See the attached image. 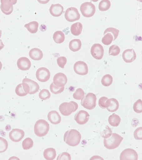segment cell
I'll return each instance as SVG.
<instances>
[{
	"label": "cell",
	"instance_id": "cell-1",
	"mask_svg": "<svg viewBox=\"0 0 142 160\" xmlns=\"http://www.w3.org/2000/svg\"><path fill=\"white\" fill-rule=\"evenodd\" d=\"M81 139L80 132L76 129H70L66 132L63 139L65 142L69 146L74 147L80 144Z\"/></svg>",
	"mask_w": 142,
	"mask_h": 160
},
{
	"label": "cell",
	"instance_id": "cell-2",
	"mask_svg": "<svg viewBox=\"0 0 142 160\" xmlns=\"http://www.w3.org/2000/svg\"><path fill=\"white\" fill-rule=\"evenodd\" d=\"M123 139V137L117 133H112L109 138H104V145L108 149H114L120 145Z\"/></svg>",
	"mask_w": 142,
	"mask_h": 160
},
{
	"label": "cell",
	"instance_id": "cell-3",
	"mask_svg": "<svg viewBox=\"0 0 142 160\" xmlns=\"http://www.w3.org/2000/svg\"><path fill=\"white\" fill-rule=\"evenodd\" d=\"M49 129V124L44 119L39 120L34 125V133L38 137H42L46 135L48 132Z\"/></svg>",
	"mask_w": 142,
	"mask_h": 160
},
{
	"label": "cell",
	"instance_id": "cell-4",
	"mask_svg": "<svg viewBox=\"0 0 142 160\" xmlns=\"http://www.w3.org/2000/svg\"><path fill=\"white\" fill-rule=\"evenodd\" d=\"M78 108L77 103L74 101H70L69 102L62 103L59 106V109L60 112L64 116H69L73 112L76 111Z\"/></svg>",
	"mask_w": 142,
	"mask_h": 160
},
{
	"label": "cell",
	"instance_id": "cell-5",
	"mask_svg": "<svg viewBox=\"0 0 142 160\" xmlns=\"http://www.w3.org/2000/svg\"><path fill=\"white\" fill-rule=\"evenodd\" d=\"M97 97L93 93L89 92L81 100V105L88 110H92L96 107Z\"/></svg>",
	"mask_w": 142,
	"mask_h": 160
},
{
	"label": "cell",
	"instance_id": "cell-6",
	"mask_svg": "<svg viewBox=\"0 0 142 160\" xmlns=\"http://www.w3.org/2000/svg\"><path fill=\"white\" fill-rule=\"evenodd\" d=\"M80 11L84 17L90 18L94 15L96 7L91 2H86L81 4Z\"/></svg>",
	"mask_w": 142,
	"mask_h": 160
},
{
	"label": "cell",
	"instance_id": "cell-7",
	"mask_svg": "<svg viewBox=\"0 0 142 160\" xmlns=\"http://www.w3.org/2000/svg\"><path fill=\"white\" fill-rule=\"evenodd\" d=\"M18 0H1L0 8L2 12L6 15H10L13 12V5L16 4Z\"/></svg>",
	"mask_w": 142,
	"mask_h": 160
},
{
	"label": "cell",
	"instance_id": "cell-8",
	"mask_svg": "<svg viewBox=\"0 0 142 160\" xmlns=\"http://www.w3.org/2000/svg\"><path fill=\"white\" fill-rule=\"evenodd\" d=\"M65 18L70 22L78 21L80 19V15L78 10L74 7L68 8L65 13Z\"/></svg>",
	"mask_w": 142,
	"mask_h": 160
},
{
	"label": "cell",
	"instance_id": "cell-9",
	"mask_svg": "<svg viewBox=\"0 0 142 160\" xmlns=\"http://www.w3.org/2000/svg\"><path fill=\"white\" fill-rule=\"evenodd\" d=\"M37 79L41 82L48 81L51 77V73L48 69L45 68H39L36 73Z\"/></svg>",
	"mask_w": 142,
	"mask_h": 160
},
{
	"label": "cell",
	"instance_id": "cell-10",
	"mask_svg": "<svg viewBox=\"0 0 142 160\" xmlns=\"http://www.w3.org/2000/svg\"><path fill=\"white\" fill-rule=\"evenodd\" d=\"M90 52L92 57L96 60H100L103 58V47L99 43H95L92 46Z\"/></svg>",
	"mask_w": 142,
	"mask_h": 160
},
{
	"label": "cell",
	"instance_id": "cell-11",
	"mask_svg": "<svg viewBox=\"0 0 142 160\" xmlns=\"http://www.w3.org/2000/svg\"><path fill=\"white\" fill-rule=\"evenodd\" d=\"M75 72L79 75H86L88 72V65L84 61H79L76 62L74 66Z\"/></svg>",
	"mask_w": 142,
	"mask_h": 160
},
{
	"label": "cell",
	"instance_id": "cell-12",
	"mask_svg": "<svg viewBox=\"0 0 142 160\" xmlns=\"http://www.w3.org/2000/svg\"><path fill=\"white\" fill-rule=\"evenodd\" d=\"M120 160H138V155L134 149L127 148L123 151L120 155Z\"/></svg>",
	"mask_w": 142,
	"mask_h": 160
},
{
	"label": "cell",
	"instance_id": "cell-13",
	"mask_svg": "<svg viewBox=\"0 0 142 160\" xmlns=\"http://www.w3.org/2000/svg\"><path fill=\"white\" fill-rule=\"evenodd\" d=\"M90 115L88 112L84 110H80L75 114L74 120L80 125H84L89 120Z\"/></svg>",
	"mask_w": 142,
	"mask_h": 160
},
{
	"label": "cell",
	"instance_id": "cell-14",
	"mask_svg": "<svg viewBox=\"0 0 142 160\" xmlns=\"http://www.w3.org/2000/svg\"><path fill=\"white\" fill-rule=\"evenodd\" d=\"M24 135L23 130L18 128L13 129L9 134L10 139L14 142H20L24 137Z\"/></svg>",
	"mask_w": 142,
	"mask_h": 160
},
{
	"label": "cell",
	"instance_id": "cell-15",
	"mask_svg": "<svg viewBox=\"0 0 142 160\" xmlns=\"http://www.w3.org/2000/svg\"><path fill=\"white\" fill-rule=\"evenodd\" d=\"M68 82L67 76L62 72H59L55 75L53 78V83L58 87H64Z\"/></svg>",
	"mask_w": 142,
	"mask_h": 160
},
{
	"label": "cell",
	"instance_id": "cell-16",
	"mask_svg": "<svg viewBox=\"0 0 142 160\" xmlns=\"http://www.w3.org/2000/svg\"><path fill=\"white\" fill-rule=\"evenodd\" d=\"M123 60L127 63H130L136 59V55L133 49H127L124 51L122 54Z\"/></svg>",
	"mask_w": 142,
	"mask_h": 160
},
{
	"label": "cell",
	"instance_id": "cell-17",
	"mask_svg": "<svg viewBox=\"0 0 142 160\" xmlns=\"http://www.w3.org/2000/svg\"><path fill=\"white\" fill-rule=\"evenodd\" d=\"M31 65V61L26 57H22L18 60V68L22 71H26L29 70Z\"/></svg>",
	"mask_w": 142,
	"mask_h": 160
},
{
	"label": "cell",
	"instance_id": "cell-18",
	"mask_svg": "<svg viewBox=\"0 0 142 160\" xmlns=\"http://www.w3.org/2000/svg\"><path fill=\"white\" fill-rule=\"evenodd\" d=\"M119 108L118 100L115 98L108 99L106 103V108L109 112H113L117 111Z\"/></svg>",
	"mask_w": 142,
	"mask_h": 160
},
{
	"label": "cell",
	"instance_id": "cell-19",
	"mask_svg": "<svg viewBox=\"0 0 142 160\" xmlns=\"http://www.w3.org/2000/svg\"><path fill=\"white\" fill-rule=\"evenodd\" d=\"M63 7L59 4H52L49 9L50 14L53 17H58L62 15L63 12Z\"/></svg>",
	"mask_w": 142,
	"mask_h": 160
},
{
	"label": "cell",
	"instance_id": "cell-20",
	"mask_svg": "<svg viewBox=\"0 0 142 160\" xmlns=\"http://www.w3.org/2000/svg\"><path fill=\"white\" fill-rule=\"evenodd\" d=\"M48 119L50 122L53 125L60 123L61 121V116L56 111H51L48 115Z\"/></svg>",
	"mask_w": 142,
	"mask_h": 160
},
{
	"label": "cell",
	"instance_id": "cell-21",
	"mask_svg": "<svg viewBox=\"0 0 142 160\" xmlns=\"http://www.w3.org/2000/svg\"><path fill=\"white\" fill-rule=\"evenodd\" d=\"M23 82H27L30 88V94H34L38 91L40 87L38 84L36 82L28 78L23 79Z\"/></svg>",
	"mask_w": 142,
	"mask_h": 160
},
{
	"label": "cell",
	"instance_id": "cell-22",
	"mask_svg": "<svg viewBox=\"0 0 142 160\" xmlns=\"http://www.w3.org/2000/svg\"><path fill=\"white\" fill-rule=\"evenodd\" d=\"M29 55L31 59L37 61L41 60L43 57L42 51L37 48H34L30 50Z\"/></svg>",
	"mask_w": 142,
	"mask_h": 160
},
{
	"label": "cell",
	"instance_id": "cell-23",
	"mask_svg": "<svg viewBox=\"0 0 142 160\" xmlns=\"http://www.w3.org/2000/svg\"><path fill=\"white\" fill-rule=\"evenodd\" d=\"M82 42L79 39H74L69 43V48L73 52H77L81 49Z\"/></svg>",
	"mask_w": 142,
	"mask_h": 160
},
{
	"label": "cell",
	"instance_id": "cell-24",
	"mask_svg": "<svg viewBox=\"0 0 142 160\" xmlns=\"http://www.w3.org/2000/svg\"><path fill=\"white\" fill-rule=\"evenodd\" d=\"M83 30V25L80 22L73 24L70 28V31L73 35L78 36L81 34Z\"/></svg>",
	"mask_w": 142,
	"mask_h": 160
},
{
	"label": "cell",
	"instance_id": "cell-25",
	"mask_svg": "<svg viewBox=\"0 0 142 160\" xmlns=\"http://www.w3.org/2000/svg\"><path fill=\"white\" fill-rule=\"evenodd\" d=\"M43 156L46 160H54L56 156L55 149L52 148L46 149L43 152Z\"/></svg>",
	"mask_w": 142,
	"mask_h": 160
},
{
	"label": "cell",
	"instance_id": "cell-26",
	"mask_svg": "<svg viewBox=\"0 0 142 160\" xmlns=\"http://www.w3.org/2000/svg\"><path fill=\"white\" fill-rule=\"evenodd\" d=\"M120 117L115 113H113L108 118V122L109 125L113 127H118L120 124Z\"/></svg>",
	"mask_w": 142,
	"mask_h": 160
},
{
	"label": "cell",
	"instance_id": "cell-27",
	"mask_svg": "<svg viewBox=\"0 0 142 160\" xmlns=\"http://www.w3.org/2000/svg\"><path fill=\"white\" fill-rule=\"evenodd\" d=\"M39 23L37 21H33L24 25L29 32L31 33H35L38 32V29Z\"/></svg>",
	"mask_w": 142,
	"mask_h": 160
},
{
	"label": "cell",
	"instance_id": "cell-28",
	"mask_svg": "<svg viewBox=\"0 0 142 160\" xmlns=\"http://www.w3.org/2000/svg\"><path fill=\"white\" fill-rule=\"evenodd\" d=\"M53 38L56 43L60 44L64 42L65 37L64 33L62 31H57L53 33Z\"/></svg>",
	"mask_w": 142,
	"mask_h": 160
},
{
	"label": "cell",
	"instance_id": "cell-29",
	"mask_svg": "<svg viewBox=\"0 0 142 160\" xmlns=\"http://www.w3.org/2000/svg\"><path fill=\"white\" fill-rule=\"evenodd\" d=\"M111 7V2L109 0H102L99 4V9L101 12H105Z\"/></svg>",
	"mask_w": 142,
	"mask_h": 160
},
{
	"label": "cell",
	"instance_id": "cell-30",
	"mask_svg": "<svg viewBox=\"0 0 142 160\" xmlns=\"http://www.w3.org/2000/svg\"><path fill=\"white\" fill-rule=\"evenodd\" d=\"M113 82V77L109 74L105 75L101 79L102 84L106 87L110 86L112 84Z\"/></svg>",
	"mask_w": 142,
	"mask_h": 160
},
{
	"label": "cell",
	"instance_id": "cell-31",
	"mask_svg": "<svg viewBox=\"0 0 142 160\" xmlns=\"http://www.w3.org/2000/svg\"><path fill=\"white\" fill-rule=\"evenodd\" d=\"M33 145V141L30 138H25L22 142V147H23V149L25 150L32 148Z\"/></svg>",
	"mask_w": 142,
	"mask_h": 160
},
{
	"label": "cell",
	"instance_id": "cell-32",
	"mask_svg": "<svg viewBox=\"0 0 142 160\" xmlns=\"http://www.w3.org/2000/svg\"><path fill=\"white\" fill-rule=\"evenodd\" d=\"M50 89L51 92L54 94H59L60 93L62 92L64 89V87H58L55 86L53 83H51L50 86Z\"/></svg>",
	"mask_w": 142,
	"mask_h": 160
},
{
	"label": "cell",
	"instance_id": "cell-33",
	"mask_svg": "<svg viewBox=\"0 0 142 160\" xmlns=\"http://www.w3.org/2000/svg\"><path fill=\"white\" fill-rule=\"evenodd\" d=\"M113 41V36L110 33H107L105 34L104 36L102 39V42L105 45H109L111 44Z\"/></svg>",
	"mask_w": 142,
	"mask_h": 160
},
{
	"label": "cell",
	"instance_id": "cell-34",
	"mask_svg": "<svg viewBox=\"0 0 142 160\" xmlns=\"http://www.w3.org/2000/svg\"><path fill=\"white\" fill-rule=\"evenodd\" d=\"M85 96V92L83 89L81 88H78L74 93L73 97L76 100H82Z\"/></svg>",
	"mask_w": 142,
	"mask_h": 160
},
{
	"label": "cell",
	"instance_id": "cell-35",
	"mask_svg": "<svg viewBox=\"0 0 142 160\" xmlns=\"http://www.w3.org/2000/svg\"><path fill=\"white\" fill-rule=\"evenodd\" d=\"M120 52V48L116 45H113L109 48V55L117 56L119 54Z\"/></svg>",
	"mask_w": 142,
	"mask_h": 160
},
{
	"label": "cell",
	"instance_id": "cell-36",
	"mask_svg": "<svg viewBox=\"0 0 142 160\" xmlns=\"http://www.w3.org/2000/svg\"><path fill=\"white\" fill-rule=\"evenodd\" d=\"M51 93L49 90L47 89H43L41 91L39 94V97L43 100L48 99L51 97Z\"/></svg>",
	"mask_w": 142,
	"mask_h": 160
},
{
	"label": "cell",
	"instance_id": "cell-37",
	"mask_svg": "<svg viewBox=\"0 0 142 160\" xmlns=\"http://www.w3.org/2000/svg\"><path fill=\"white\" fill-rule=\"evenodd\" d=\"M109 32H110V33H112L114 37V41H115L117 38L118 35H119V31L118 29L114 28H107V29L105 30L104 35L106 33H109Z\"/></svg>",
	"mask_w": 142,
	"mask_h": 160
},
{
	"label": "cell",
	"instance_id": "cell-38",
	"mask_svg": "<svg viewBox=\"0 0 142 160\" xmlns=\"http://www.w3.org/2000/svg\"><path fill=\"white\" fill-rule=\"evenodd\" d=\"M133 109L134 111L137 113H140L142 112V101L141 99H139L136 101L134 104L133 106Z\"/></svg>",
	"mask_w": 142,
	"mask_h": 160
},
{
	"label": "cell",
	"instance_id": "cell-39",
	"mask_svg": "<svg viewBox=\"0 0 142 160\" xmlns=\"http://www.w3.org/2000/svg\"><path fill=\"white\" fill-rule=\"evenodd\" d=\"M8 148V142L6 139L0 137V153L5 152Z\"/></svg>",
	"mask_w": 142,
	"mask_h": 160
},
{
	"label": "cell",
	"instance_id": "cell-40",
	"mask_svg": "<svg viewBox=\"0 0 142 160\" xmlns=\"http://www.w3.org/2000/svg\"><path fill=\"white\" fill-rule=\"evenodd\" d=\"M102 137L104 138H108L111 136L112 131L108 126H106L103 131L100 132Z\"/></svg>",
	"mask_w": 142,
	"mask_h": 160
},
{
	"label": "cell",
	"instance_id": "cell-41",
	"mask_svg": "<svg viewBox=\"0 0 142 160\" xmlns=\"http://www.w3.org/2000/svg\"><path fill=\"white\" fill-rule=\"evenodd\" d=\"M15 93L18 96L21 97H24L27 95L23 89L22 83L19 84L17 86L15 89Z\"/></svg>",
	"mask_w": 142,
	"mask_h": 160
},
{
	"label": "cell",
	"instance_id": "cell-42",
	"mask_svg": "<svg viewBox=\"0 0 142 160\" xmlns=\"http://www.w3.org/2000/svg\"><path fill=\"white\" fill-rule=\"evenodd\" d=\"M57 63L60 68L64 69L65 66L67 62V59L66 57H61L58 58L57 60Z\"/></svg>",
	"mask_w": 142,
	"mask_h": 160
},
{
	"label": "cell",
	"instance_id": "cell-43",
	"mask_svg": "<svg viewBox=\"0 0 142 160\" xmlns=\"http://www.w3.org/2000/svg\"><path fill=\"white\" fill-rule=\"evenodd\" d=\"M134 137L136 140L142 139V127L136 128L134 132Z\"/></svg>",
	"mask_w": 142,
	"mask_h": 160
},
{
	"label": "cell",
	"instance_id": "cell-44",
	"mask_svg": "<svg viewBox=\"0 0 142 160\" xmlns=\"http://www.w3.org/2000/svg\"><path fill=\"white\" fill-rule=\"evenodd\" d=\"M71 158L70 155L69 153L65 152H63L59 154L58 156L57 160H71Z\"/></svg>",
	"mask_w": 142,
	"mask_h": 160
},
{
	"label": "cell",
	"instance_id": "cell-45",
	"mask_svg": "<svg viewBox=\"0 0 142 160\" xmlns=\"http://www.w3.org/2000/svg\"><path fill=\"white\" fill-rule=\"evenodd\" d=\"M108 98L107 97H102L99 98L98 104L100 108H106V103L107 101L108 100Z\"/></svg>",
	"mask_w": 142,
	"mask_h": 160
},
{
	"label": "cell",
	"instance_id": "cell-46",
	"mask_svg": "<svg viewBox=\"0 0 142 160\" xmlns=\"http://www.w3.org/2000/svg\"><path fill=\"white\" fill-rule=\"evenodd\" d=\"M22 86H23V89L24 91L27 94H29L30 91V88L27 82H23L22 83Z\"/></svg>",
	"mask_w": 142,
	"mask_h": 160
},
{
	"label": "cell",
	"instance_id": "cell-47",
	"mask_svg": "<svg viewBox=\"0 0 142 160\" xmlns=\"http://www.w3.org/2000/svg\"><path fill=\"white\" fill-rule=\"evenodd\" d=\"M50 0H38V2L40 4H46L50 2Z\"/></svg>",
	"mask_w": 142,
	"mask_h": 160
},
{
	"label": "cell",
	"instance_id": "cell-48",
	"mask_svg": "<svg viewBox=\"0 0 142 160\" xmlns=\"http://www.w3.org/2000/svg\"><path fill=\"white\" fill-rule=\"evenodd\" d=\"M4 45L2 40H0V50H2L4 48Z\"/></svg>",
	"mask_w": 142,
	"mask_h": 160
},
{
	"label": "cell",
	"instance_id": "cell-49",
	"mask_svg": "<svg viewBox=\"0 0 142 160\" xmlns=\"http://www.w3.org/2000/svg\"><path fill=\"white\" fill-rule=\"evenodd\" d=\"M2 62L0 61V71H1V70H2Z\"/></svg>",
	"mask_w": 142,
	"mask_h": 160
},
{
	"label": "cell",
	"instance_id": "cell-50",
	"mask_svg": "<svg viewBox=\"0 0 142 160\" xmlns=\"http://www.w3.org/2000/svg\"><path fill=\"white\" fill-rule=\"evenodd\" d=\"M2 35V30H0V38H1V37Z\"/></svg>",
	"mask_w": 142,
	"mask_h": 160
},
{
	"label": "cell",
	"instance_id": "cell-51",
	"mask_svg": "<svg viewBox=\"0 0 142 160\" xmlns=\"http://www.w3.org/2000/svg\"><path fill=\"white\" fill-rule=\"evenodd\" d=\"M90 1H92V2H98L99 0H90Z\"/></svg>",
	"mask_w": 142,
	"mask_h": 160
},
{
	"label": "cell",
	"instance_id": "cell-52",
	"mask_svg": "<svg viewBox=\"0 0 142 160\" xmlns=\"http://www.w3.org/2000/svg\"><path fill=\"white\" fill-rule=\"evenodd\" d=\"M0 22H1V20H0Z\"/></svg>",
	"mask_w": 142,
	"mask_h": 160
}]
</instances>
